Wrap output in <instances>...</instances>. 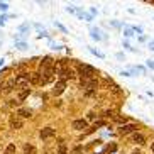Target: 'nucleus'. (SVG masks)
Returning <instances> with one entry per match:
<instances>
[{"instance_id":"obj_17","label":"nucleus","mask_w":154,"mask_h":154,"mask_svg":"<svg viewBox=\"0 0 154 154\" xmlns=\"http://www.w3.org/2000/svg\"><path fill=\"white\" fill-rule=\"evenodd\" d=\"M58 154H66V146L63 144V142H59V151Z\"/></svg>"},{"instance_id":"obj_12","label":"nucleus","mask_w":154,"mask_h":154,"mask_svg":"<svg viewBox=\"0 0 154 154\" xmlns=\"http://www.w3.org/2000/svg\"><path fill=\"white\" fill-rule=\"evenodd\" d=\"M132 140H134V142H137V144H144L146 137L142 136V134H139V132H136V134H134V137H132Z\"/></svg>"},{"instance_id":"obj_10","label":"nucleus","mask_w":154,"mask_h":154,"mask_svg":"<svg viewBox=\"0 0 154 154\" xmlns=\"http://www.w3.org/2000/svg\"><path fill=\"white\" fill-rule=\"evenodd\" d=\"M73 76H75V75H73L71 69H63V71L59 73V78H61L59 82H64V80H68V78H73Z\"/></svg>"},{"instance_id":"obj_15","label":"nucleus","mask_w":154,"mask_h":154,"mask_svg":"<svg viewBox=\"0 0 154 154\" xmlns=\"http://www.w3.org/2000/svg\"><path fill=\"white\" fill-rule=\"evenodd\" d=\"M19 117H31V110L20 109V110H19Z\"/></svg>"},{"instance_id":"obj_11","label":"nucleus","mask_w":154,"mask_h":154,"mask_svg":"<svg viewBox=\"0 0 154 154\" xmlns=\"http://www.w3.org/2000/svg\"><path fill=\"white\" fill-rule=\"evenodd\" d=\"M15 85H17V82H15V78H12V80H9V82L5 83L4 88H5V91H12V90H14V86H15Z\"/></svg>"},{"instance_id":"obj_1","label":"nucleus","mask_w":154,"mask_h":154,"mask_svg":"<svg viewBox=\"0 0 154 154\" xmlns=\"http://www.w3.org/2000/svg\"><path fill=\"white\" fill-rule=\"evenodd\" d=\"M78 71H80L82 78H93V75H95V68L93 66H88V64H80L78 66Z\"/></svg>"},{"instance_id":"obj_18","label":"nucleus","mask_w":154,"mask_h":154,"mask_svg":"<svg viewBox=\"0 0 154 154\" xmlns=\"http://www.w3.org/2000/svg\"><path fill=\"white\" fill-rule=\"evenodd\" d=\"M83 152V149H82V146H76L75 149H73V154H82Z\"/></svg>"},{"instance_id":"obj_16","label":"nucleus","mask_w":154,"mask_h":154,"mask_svg":"<svg viewBox=\"0 0 154 154\" xmlns=\"http://www.w3.org/2000/svg\"><path fill=\"white\" fill-rule=\"evenodd\" d=\"M15 152V146L14 144H9L7 146V149H5V154H14Z\"/></svg>"},{"instance_id":"obj_14","label":"nucleus","mask_w":154,"mask_h":154,"mask_svg":"<svg viewBox=\"0 0 154 154\" xmlns=\"http://www.w3.org/2000/svg\"><path fill=\"white\" fill-rule=\"evenodd\" d=\"M29 93H31V88H24V90L19 93V100H20V102H22V100H26V97H27Z\"/></svg>"},{"instance_id":"obj_20","label":"nucleus","mask_w":154,"mask_h":154,"mask_svg":"<svg viewBox=\"0 0 154 154\" xmlns=\"http://www.w3.org/2000/svg\"><path fill=\"white\" fill-rule=\"evenodd\" d=\"M149 48H151V49L154 51V41H152V42H149Z\"/></svg>"},{"instance_id":"obj_6","label":"nucleus","mask_w":154,"mask_h":154,"mask_svg":"<svg viewBox=\"0 0 154 154\" xmlns=\"http://www.w3.org/2000/svg\"><path fill=\"white\" fill-rule=\"evenodd\" d=\"M56 132H54V129L53 127H44L41 131V139H49V137H53Z\"/></svg>"},{"instance_id":"obj_21","label":"nucleus","mask_w":154,"mask_h":154,"mask_svg":"<svg viewBox=\"0 0 154 154\" xmlns=\"http://www.w3.org/2000/svg\"><path fill=\"white\" fill-rule=\"evenodd\" d=\"M147 64H149L151 68H154V61H149V63H147Z\"/></svg>"},{"instance_id":"obj_13","label":"nucleus","mask_w":154,"mask_h":154,"mask_svg":"<svg viewBox=\"0 0 154 154\" xmlns=\"http://www.w3.org/2000/svg\"><path fill=\"white\" fill-rule=\"evenodd\" d=\"M24 154H36V147L31 144H26L24 146Z\"/></svg>"},{"instance_id":"obj_2","label":"nucleus","mask_w":154,"mask_h":154,"mask_svg":"<svg viewBox=\"0 0 154 154\" xmlns=\"http://www.w3.org/2000/svg\"><path fill=\"white\" fill-rule=\"evenodd\" d=\"M82 85L88 90H97L98 88V82L95 78H82Z\"/></svg>"},{"instance_id":"obj_9","label":"nucleus","mask_w":154,"mask_h":154,"mask_svg":"<svg viewBox=\"0 0 154 154\" xmlns=\"http://www.w3.org/2000/svg\"><path fill=\"white\" fill-rule=\"evenodd\" d=\"M63 91H64V82H58L54 85V88H53V93L54 95H61Z\"/></svg>"},{"instance_id":"obj_19","label":"nucleus","mask_w":154,"mask_h":154,"mask_svg":"<svg viewBox=\"0 0 154 154\" xmlns=\"http://www.w3.org/2000/svg\"><path fill=\"white\" fill-rule=\"evenodd\" d=\"M115 149H117V146H115V144H112V146H109V151H115Z\"/></svg>"},{"instance_id":"obj_7","label":"nucleus","mask_w":154,"mask_h":154,"mask_svg":"<svg viewBox=\"0 0 154 154\" xmlns=\"http://www.w3.org/2000/svg\"><path fill=\"white\" fill-rule=\"evenodd\" d=\"M29 80L32 85H41V73H29Z\"/></svg>"},{"instance_id":"obj_4","label":"nucleus","mask_w":154,"mask_h":154,"mask_svg":"<svg viewBox=\"0 0 154 154\" xmlns=\"http://www.w3.org/2000/svg\"><path fill=\"white\" fill-rule=\"evenodd\" d=\"M137 131V125L136 124H129V125H122L119 129V132L122 134V136H127V134H131V132H136Z\"/></svg>"},{"instance_id":"obj_3","label":"nucleus","mask_w":154,"mask_h":154,"mask_svg":"<svg viewBox=\"0 0 154 154\" xmlns=\"http://www.w3.org/2000/svg\"><path fill=\"white\" fill-rule=\"evenodd\" d=\"M9 125H10V129H22V119L19 117V115H12L10 117V120H9Z\"/></svg>"},{"instance_id":"obj_24","label":"nucleus","mask_w":154,"mask_h":154,"mask_svg":"<svg viewBox=\"0 0 154 154\" xmlns=\"http://www.w3.org/2000/svg\"><path fill=\"white\" fill-rule=\"evenodd\" d=\"M152 152H154V144H152Z\"/></svg>"},{"instance_id":"obj_23","label":"nucleus","mask_w":154,"mask_h":154,"mask_svg":"<svg viewBox=\"0 0 154 154\" xmlns=\"http://www.w3.org/2000/svg\"><path fill=\"white\" fill-rule=\"evenodd\" d=\"M2 88H4V86H2V83H0V91H2Z\"/></svg>"},{"instance_id":"obj_8","label":"nucleus","mask_w":154,"mask_h":154,"mask_svg":"<svg viewBox=\"0 0 154 154\" xmlns=\"http://www.w3.org/2000/svg\"><path fill=\"white\" fill-rule=\"evenodd\" d=\"M73 129H76V131H83V129H86V120H83V119L75 120V122H73Z\"/></svg>"},{"instance_id":"obj_5","label":"nucleus","mask_w":154,"mask_h":154,"mask_svg":"<svg viewBox=\"0 0 154 154\" xmlns=\"http://www.w3.org/2000/svg\"><path fill=\"white\" fill-rule=\"evenodd\" d=\"M15 82H17V85H20V86H24V88H27V85L31 83V80H29V75H20V76H17L15 78Z\"/></svg>"},{"instance_id":"obj_22","label":"nucleus","mask_w":154,"mask_h":154,"mask_svg":"<svg viewBox=\"0 0 154 154\" xmlns=\"http://www.w3.org/2000/svg\"><path fill=\"white\" fill-rule=\"evenodd\" d=\"M132 154H140V151H139V149H136V151H132Z\"/></svg>"}]
</instances>
